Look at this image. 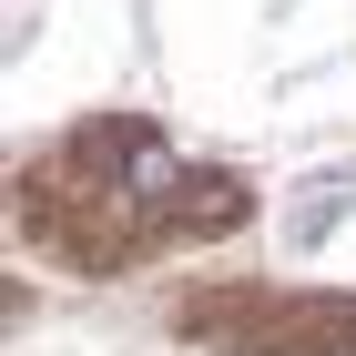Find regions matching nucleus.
I'll use <instances>...</instances> for the list:
<instances>
[{
	"mask_svg": "<svg viewBox=\"0 0 356 356\" xmlns=\"http://www.w3.org/2000/svg\"><path fill=\"white\" fill-rule=\"evenodd\" d=\"M21 224L61 265L112 275L133 254L173 245V234H234L245 224V184L224 163H184L153 122L112 112V122H82L51 163L21 173Z\"/></svg>",
	"mask_w": 356,
	"mask_h": 356,
	"instance_id": "f257e3e1",
	"label": "nucleus"
},
{
	"mask_svg": "<svg viewBox=\"0 0 356 356\" xmlns=\"http://www.w3.org/2000/svg\"><path fill=\"white\" fill-rule=\"evenodd\" d=\"M346 193H356V184H346V173H336V184H305V214H296V224H285V245H316V234H326V224H336V214H346Z\"/></svg>",
	"mask_w": 356,
	"mask_h": 356,
	"instance_id": "f03ea898",
	"label": "nucleus"
}]
</instances>
